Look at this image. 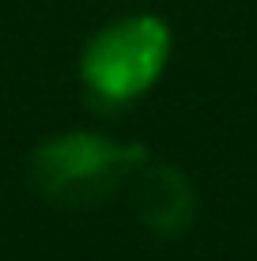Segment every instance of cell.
Returning a JSON list of instances; mask_svg holds the SVG:
<instances>
[{
    "label": "cell",
    "mask_w": 257,
    "mask_h": 261,
    "mask_svg": "<svg viewBox=\"0 0 257 261\" xmlns=\"http://www.w3.org/2000/svg\"><path fill=\"white\" fill-rule=\"evenodd\" d=\"M144 159V144H121L99 133H61L38 144L31 178L38 193L61 208H99L121 197L129 174Z\"/></svg>",
    "instance_id": "obj_1"
},
{
    "label": "cell",
    "mask_w": 257,
    "mask_h": 261,
    "mask_svg": "<svg viewBox=\"0 0 257 261\" xmlns=\"http://www.w3.org/2000/svg\"><path fill=\"white\" fill-rule=\"evenodd\" d=\"M170 57V27L159 15H125L102 27L79 57L87 91L102 102H132L163 76Z\"/></svg>",
    "instance_id": "obj_2"
},
{
    "label": "cell",
    "mask_w": 257,
    "mask_h": 261,
    "mask_svg": "<svg viewBox=\"0 0 257 261\" xmlns=\"http://www.w3.org/2000/svg\"><path fill=\"white\" fill-rule=\"evenodd\" d=\"M121 197L129 201V212L136 216L140 227H148L159 239H174L189 231L193 216H197V193H193L189 178L170 163L144 159L129 174Z\"/></svg>",
    "instance_id": "obj_3"
}]
</instances>
